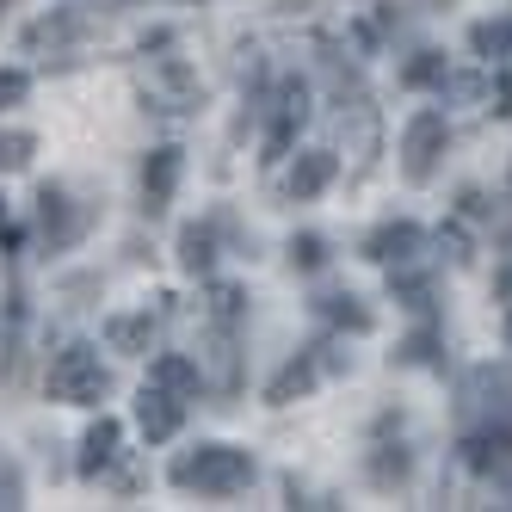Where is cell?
Returning a JSON list of instances; mask_svg holds the SVG:
<instances>
[{"instance_id": "obj_1", "label": "cell", "mask_w": 512, "mask_h": 512, "mask_svg": "<svg viewBox=\"0 0 512 512\" xmlns=\"http://www.w3.org/2000/svg\"><path fill=\"white\" fill-rule=\"evenodd\" d=\"M173 482L198 488V494H241L253 482V457L235 451V445H198V457L173 463Z\"/></svg>"}, {"instance_id": "obj_2", "label": "cell", "mask_w": 512, "mask_h": 512, "mask_svg": "<svg viewBox=\"0 0 512 512\" xmlns=\"http://www.w3.org/2000/svg\"><path fill=\"white\" fill-rule=\"evenodd\" d=\"M50 401H99L105 389H112V377H105V364H99V352L93 346H68V352H56V364H50Z\"/></svg>"}, {"instance_id": "obj_3", "label": "cell", "mask_w": 512, "mask_h": 512, "mask_svg": "<svg viewBox=\"0 0 512 512\" xmlns=\"http://www.w3.org/2000/svg\"><path fill=\"white\" fill-rule=\"evenodd\" d=\"M445 142H451V130H445V112H414V124H408V136H401V173L414 179H432V167H438V155H445Z\"/></svg>"}, {"instance_id": "obj_4", "label": "cell", "mask_w": 512, "mask_h": 512, "mask_svg": "<svg viewBox=\"0 0 512 512\" xmlns=\"http://www.w3.org/2000/svg\"><path fill=\"white\" fill-rule=\"evenodd\" d=\"M179 420H186L179 395H167V389H155V383L136 395V426H142V438H149V445H167V438L179 432Z\"/></svg>"}, {"instance_id": "obj_5", "label": "cell", "mask_w": 512, "mask_h": 512, "mask_svg": "<svg viewBox=\"0 0 512 512\" xmlns=\"http://www.w3.org/2000/svg\"><path fill=\"white\" fill-rule=\"evenodd\" d=\"M303 118H309V87H303V81H284V87H278V112H272V136H266V149H272V155H284Z\"/></svg>"}, {"instance_id": "obj_6", "label": "cell", "mask_w": 512, "mask_h": 512, "mask_svg": "<svg viewBox=\"0 0 512 512\" xmlns=\"http://www.w3.org/2000/svg\"><path fill=\"white\" fill-rule=\"evenodd\" d=\"M173 186H179V149H155L149 167H142V198H149V210H167Z\"/></svg>"}, {"instance_id": "obj_7", "label": "cell", "mask_w": 512, "mask_h": 512, "mask_svg": "<svg viewBox=\"0 0 512 512\" xmlns=\"http://www.w3.org/2000/svg\"><path fill=\"white\" fill-rule=\"evenodd\" d=\"M149 340H155V315L149 309H142V315H112V321H105V346H112V352H149Z\"/></svg>"}, {"instance_id": "obj_8", "label": "cell", "mask_w": 512, "mask_h": 512, "mask_svg": "<svg viewBox=\"0 0 512 512\" xmlns=\"http://www.w3.org/2000/svg\"><path fill=\"white\" fill-rule=\"evenodd\" d=\"M414 247H420V229L414 223H389V229H377L371 241H364V253H371L377 266H401Z\"/></svg>"}, {"instance_id": "obj_9", "label": "cell", "mask_w": 512, "mask_h": 512, "mask_svg": "<svg viewBox=\"0 0 512 512\" xmlns=\"http://www.w3.org/2000/svg\"><path fill=\"white\" fill-rule=\"evenodd\" d=\"M149 383H155V389H167V395H198V389H204L198 364H192V358H179V352H167V358H155V364H149Z\"/></svg>"}, {"instance_id": "obj_10", "label": "cell", "mask_w": 512, "mask_h": 512, "mask_svg": "<svg viewBox=\"0 0 512 512\" xmlns=\"http://www.w3.org/2000/svg\"><path fill=\"white\" fill-rule=\"evenodd\" d=\"M334 155H327V149H309L297 167H290V198H315L321 186H327V179H334Z\"/></svg>"}, {"instance_id": "obj_11", "label": "cell", "mask_w": 512, "mask_h": 512, "mask_svg": "<svg viewBox=\"0 0 512 512\" xmlns=\"http://www.w3.org/2000/svg\"><path fill=\"white\" fill-rule=\"evenodd\" d=\"M44 229H50V247H68L81 235V210L68 204L62 192H44Z\"/></svg>"}, {"instance_id": "obj_12", "label": "cell", "mask_w": 512, "mask_h": 512, "mask_svg": "<svg viewBox=\"0 0 512 512\" xmlns=\"http://www.w3.org/2000/svg\"><path fill=\"white\" fill-rule=\"evenodd\" d=\"M112 451H118V420H99V426L87 432V445H81V469L99 475L105 463H112Z\"/></svg>"}, {"instance_id": "obj_13", "label": "cell", "mask_w": 512, "mask_h": 512, "mask_svg": "<svg viewBox=\"0 0 512 512\" xmlns=\"http://www.w3.org/2000/svg\"><path fill=\"white\" fill-rule=\"evenodd\" d=\"M309 383H315V364H309V358H297V364H284V371L272 377L266 401H278V408H284V401H297V395H303Z\"/></svg>"}, {"instance_id": "obj_14", "label": "cell", "mask_w": 512, "mask_h": 512, "mask_svg": "<svg viewBox=\"0 0 512 512\" xmlns=\"http://www.w3.org/2000/svg\"><path fill=\"white\" fill-rule=\"evenodd\" d=\"M469 44H475V56H506L512 50V19H482V25H475L469 31Z\"/></svg>"}, {"instance_id": "obj_15", "label": "cell", "mask_w": 512, "mask_h": 512, "mask_svg": "<svg viewBox=\"0 0 512 512\" xmlns=\"http://www.w3.org/2000/svg\"><path fill=\"white\" fill-rule=\"evenodd\" d=\"M210 260H216L210 229H186V235H179V266H186V272H210Z\"/></svg>"}, {"instance_id": "obj_16", "label": "cell", "mask_w": 512, "mask_h": 512, "mask_svg": "<svg viewBox=\"0 0 512 512\" xmlns=\"http://www.w3.org/2000/svg\"><path fill=\"white\" fill-rule=\"evenodd\" d=\"M31 149H38V136H31V130H7V136H0V167H25Z\"/></svg>"}, {"instance_id": "obj_17", "label": "cell", "mask_w": 512, "mask_h": 512, "mask_svg": "<svg viewBox=\"0 0 512 512\" xmlns=\"http://www.w3.org/2000/svg\"><path fill=\"white\" fill-rule=\"evenodd\" d=\"M68 31H75V19H38V25H31V38H25V44H62Z\"/></svg>"}, {"instance_id": "obj_18", "label": "cell", "mask_w": 512, "mask_h": 512, "mask_svg": "<svg viewBox=\"0 0 512 512\" xmlns=\"http://www.w3.org/2000/svg\"><path fill=\"white\" fill-rule=\"evenodd\" d=\"M290 266H303V272H315V266H321V241H315V235H303V241H290Z\"/></svg>"}, {"instance_id": "obj_19", "label": "cell", "mask_w": 512, "mask_h": 512, "mask_svg": "<svg viewBox=\"0 0 512 512\" xmlns=\"http://www.w3.org/2000/svg\"><path fill=\"white\" fill-rule=\"evenodd\" d=\"M371 475H377V482H401V475H408V457H401V451L389 457V451H383V457L371 463Z\"/></svg>"}, {"instance_id": "obj_20", "label": "cell", "mask_w": 512, "mask_h": 512, "mask_svg": "<svg viewBox=\"0 0 512 512\" xmlns=\"http://www.w3.org/2000/svg\"><path fill=\"white\" fill-rule=\"evenodd\" d=\"M25 75H19V68H0V105H13V99H25Z\"/></svg>"}, {"instance_id": "obj_21", "label": "cell", "mask_w": 512, "mask_h": 512, "mask_svg": "<svg viewBox=\"0 0 512 512\" xmlns=\"http://www.w3.org/2000/svg\"><path fill=\"white\" fill-rule=\"evenodd\" d=\"M438 75H445V62H438V56H420V62H408V81H414V87H426V81H438Z\"/></svg>"}, {"instance_id": "obj_22", "label": "cell", "mask_w": 512, "mask_h": 512, "mask_svg": "<svg viewBox=\"0 0 512 512\" xmlns=\"http://www.w3.org/2000/svg\"><path fill=\"white\" fill-rule=\"evenodd\" d=\"M216 315H223V321L241 315V290H235V284H216Z\"/></svg>"}, {"instance_id": "obj_23", "label": "cell", "mask_w": 512, "mask_h": 512, "mask_svg": "<svg viewBox=\"0 0 512 512\" xmlns=\"http://www.w3.org/2000/svg\"><path fill=\"white\" fill-rule=\"evenodd\" d=\"M506 346H512V315H506Z\"/></svg>"}, {"instance_id": "obj_24", "label": "cell", "mask_w": 512, "mask_h": 512, "mask_svg": "<svg viewBox=\"0 0 512 512\" xmlns=\"http://www.w3.org/2000/svg\"><path fill=\"white\" fill-rule=\"evenodd\" d=\"M0 223H7V198H0Z\"/></svg>"}]
</instances>
